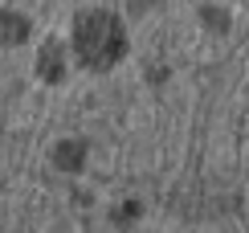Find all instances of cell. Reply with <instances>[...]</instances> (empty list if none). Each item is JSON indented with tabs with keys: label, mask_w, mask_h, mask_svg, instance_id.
<instances>
[{
	"label": "cell",
	"mask_w": 249,
	"mask_h": 233,
	"mask_svg": "<svg viewBox=\"0 0 249 233\" xmlns=\"http://www.w3.org/2000/svg\"><path fill=\"white\" fill-rule=\"evenodd\" d=\"M82 49H86L90 58L98 54V49H107V54H115L119 49V37H115V25H110L107 17H94L82 25Z\"/></svg>",
	"instance_id": "cell-1"
}]
</instances>
